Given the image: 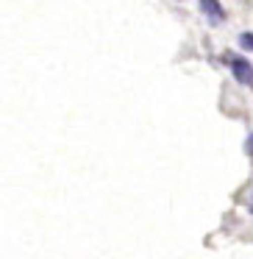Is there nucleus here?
Wrapping results in <instances>:
<instances>
[{
	"label": "nucleus",
	"mask_w": 253,
	"mask_h": 259,
	"mask_svg": "<svg viewBox=\"0 0 253 259\" xmlns=\"http://www.w3.org/2000/svg\"><path fill=\"white\" fill-rule=\"evenodd\" d=\"M228 67L234 73V78L245 87H253V64L242 56H228Z\"/></svg>",
	"instance_id": "f257e3e1"
},
{
	"label": "nucleus",
	"mask_w": 253,
	"mask_h": 259,
	"mask_svg": "<svg viewBox=\"0 0 253 259\" xmlns=\"http://www.w3.org/2000/svg\"><path fill=\"white\" fill-rule=\"evenodd\" d=\"M197 6H200L203 17H206L212 25H220L225 20V9L220 6V0H197Z\"/></svg>",
	"instance_id": "f03ea898"
},
{
	"label": "nucleus",
	"mask_w": 253,
	"mask_h": 259,
	"mask_svg": "<svg viewBox=\"0 0 253 259\" xmlns=\"http://www.w3.org/2000/svg\"><path fill=\"white\" fill-rule=\"evenodd\" d=\"M236 42H239V48H242L245 53H253V34H250V31H242Z\"/></svg>",
	"instance_id": "7ed1b4c3"
},
{
	"label": "nucleus",
	"mask_w": 253,
	"mask_h": 259,
	"mask_svg": "<svg viewBox=\"0 0 253 259\" xmlns=\"http://www.w3.org/2000/svg\"><path fill=\"white\" fill-rule=\"evenodd\" d=\"M245 151H247V153H253V134L247 137V142H245Z\"/></svg>",
	"instance_id": "20e7f679"
},
{
	"label": "nucleus",
	"mask_w": 253,
	"mask_h": 259,
	"mask_svg": "<svg viewBox=\"0 0 253 259\" xmlns=\"http://www.w3.org/2000/svg\"><path fill=\"white\" fill-rule=\"evenodd\" d=\"M247 209H250V214H253V198H250V203H247Z\"/></svg>",
	"instance_id": "39448f33"
}]
</instances>
